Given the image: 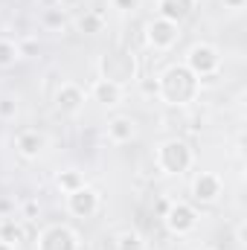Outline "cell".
<instances>
[{
    "label": "cell",
    "mask_w": 247,
    "mask_h": 250,
    "mask_svg": "<svg viewBox=\"0 0 247 250\" xmlns=\"http://www.w3.org/2000/svg\"><path fill=\"white\" fill-rule=\"evenodd\" d=\"M62 6H76V3H82V0H59Z\"/></svg>",
    "instance_id": "f1b7e54d"
},
{
    "label": "cell",
    "mask_w": 247,
    "mask_h": 250,
    "mask_svg": "<svg viewBox=\"0 0 247 250\" xmlns=\"http://www.w3.org/2000/svg\"><path fill=\"white\" fill-rule=\"evenodd\" d=\"M221 195V178L212 172H201L192 181V201L195 204H215Z\"/></svg>",
    "instance_id": "9c48e42d"
},
{
    "label": "cell",
    "mask_w": 247,
    "mask_h": 250,
    "mask_svg": "<svg viewBox=\"0 0 247 250\" xmlns=\"http://www.w3.org/2000/svg\"><path fill=\"white\" fill-rule=\"evenodd\" d=\"M38 250H79V236L67 224H53L38 236Z\"/></svg>",
    "instance_id": "52a82bcc"
},
{
    "label": "cell",
    "mask_w": 247,
    "mask_h": 250,
    "mask_svg": "<svg viewBox=\"0 0 247 250\" xmlns=\"http://www.w3.org/2000/svg\"><path fill=\"white\" fill-rule=\"evenodd\" d=\"M145 38H148V44L154 47V50H172L175 47V41H178V23H172V21H166V18H154V21H148V26H145Z\"/></svg>",
    "instance_id": "ba28073f"
},
{
    "label": "cell",
    "mask_w": 247,
    "mask_h": 250,
    "mask_svg": "<svg viewBox=\"0 0 247 250\" xmlns=\"http://www.w3.org/2000/svg\"><path fill=\"white\" fill-rule=\"evenodd\" d=\"M56 105H59L62 114H79L82 105H84V90L79 84L67 82V84L59 87V93H56Z\"/></svg>",
    "instance_id": "8fae6325"
},
{
    "label": "cell",
    "mask_w": 247,
    "mask_h": 250,
    "mask_svg": "<svg viewBox=\"0 0 247 250\" xmlns=\"http://www.w3.org/2000/svg\"><path fill=\"white\" fill-rule=\"evenodd\" d=\"M67 212L76 218H93L99 212V192L90 189L87 184L79 187L76 192H70L67 195Z\"/></svg>",
    "instance_id": "8992f818"
},
{
    "label": "cell",
    "mask_w": 247,
    "mask_h": 250,
    "mask_svg": "<svg viewBox=\"0 0 247 250\" xmlns=\"http://www.w3.org/2000/svg\"><path fill=\"white\" fill-rule=\"evenodd\" d=\"M56 187L62 189L64 195H70V192H76L79 187H84V178H82L79 169H64V172H59V178H56Z\"/></svg>",
    "instance_id": "2e32d148"
},
{
    "label": "cell",
    "mask_w": 247,
    "mask_h": 250,
    "mask_svg": "<svg viewBox=\"0 0 247 250\" xmlns=\"http://www.w3.org/2000/svg\"><path fill=\"white\" fill-rule=\"evenodd\" d=\"M140 93H143V96H160L157 79H140Z\"/></svg>",
    "instance_id": "7402d4cb"
},
{
    "label": "cell",
    "mask_w": 247,
    "mask_h": 250,
    "mask_svg": "<svg viewBox=\"0 0 247 250\" xmlns=\"http://www.w3.org/2000/svg\"><path fill=\"white\" fill-rule=\"evenodd\" d=\"M157 84H160V99L166 105H172V108H181V105L195 102L198 93H201V79L186 64H172L157 79Z\"/></svg>",
    "instance_id": "6da1fadb"
},
{
    "label": "cell",
    "mask_w": 247,
    "mask_h": 250,
    "mask_svg": "<svg viewBox=\"0 0 247 250\" xmlns=\"http://www.w3.org/2000/svg\"><path fill=\"white\" fill-rule=\"evenodd\" d=\"M117 250H145V242H143V236H140V233L125 230L123 236L117 239Z\"/></svg>",
    "instance_id": "d6986e66"
},
{
    "label": "cell",
    "mask_w": 247,
    "mask_h": 250,
    "mask_svg": "<svg viewBox=\"0 0 247 250\" xmlns=\"http://www.w3.org/2000/svg\"><path fill=\"white\" fill-rule=\"evenodd\" d=\"M114 6H117V9H123V12H131V9L137 6V0H114Z\"/></svg>",
    "instance_id": "d4e9b609"
},
{
    "label": "cell",
    "mask_w": 247,
    "mask_h": 250,
    "mask_svg": "<svg viewBox=\"0 0 247 250\" xmlns=\"http://www.w3.org/2000/svg\"><path fill=\"white\" fill-rule=\"evenodd\" d=\"M99 79H108L114 84H128L131 79H137V59L128 53V50H114V53H105L99 59Z\"/></svg>",
    "instance_id": "3957f363"
},
{
    "label": "cell",
    "mask_w": 247,
    "mask_h": 250,
    "mask_svg": "<svg viewBox=\"0 0 247 250\" xmlns=\"http://www.w3.org/2000/svg\"><path fill=\"white\" fill-rule=\"evenodd\" d=\"M189 166H192V148H189L186 140L172 137V140L160 143V148H157V169L163 175H184Z\"/></svg>",
    "instance_id": "7a4b0ae2"
},
{
    "label": "cell",
    "mask_w": 247,
    "mask_h": 250,
    "mask_svg": "<svg viewBox=\"0 0 247 250\" xmlns=\"http://www.w3.org/2000/svg\"><path fill=\"white\" fill-rule=\"evenodd\" d=\"M192 9H195V0H157V18H166L178 26L192 15Z\"/></svg>",
    "instance_id": "7c38bea8"
},
{
    "label": "cell",
    "mask_w": 247,
    "mask_h": 250,
    "mask_svg": "<svg viewBox=\"0 0 247 250\" xmlns=\"http://www.w3.org/2000/svg\"><path fill=\"white\" fill-rule=\"evenodd\" d=\"M18 59H21L18 41H12V38H0V70L15 67V62H18Z\"/></svg>",
    "instance_id": "e0dca14e"
},
{
    "label": "cell",
    "mask_w": 247,
    "mask_h": 250,
    "mask_svg": "<svg viewBox=\"0 0 247 250\" xmlns=\"http://www.w3.org/2000/svg\"><path fill=\"white\" fill-rule=\"evenodd\" d=\"M134 134H137V125H134L131 117H114V120L108 123V140H111V143H117V146L131 143V140H134Z\"/></svg>",
    "instance_id": "9a60e30c"
},
{
    "label": "cell",
    "mask_w": 247,
    "mask_h": 250,
    "mask_svg": "<svg viewBox=\"0 0 247 250\" xmlns=\"http://www.w3.org/2000/svg\"><path fill=\"white\" fill-rule=\"evenodd\" d=\"M90 99L93 102H99V105H120L123 102V87L120 84H114V82H108V79H96L93 84H90Z\"/></svg>",
    "instance_id": "4fadbf2b"
},
{
    "label": "cell",
    "mask_w": 247,
    "mask_h": 250,
    "mask_svg": "<svg viewBox=\"0 0 247 250\" xmlns=\"http://www.w3.org/2000/svg\"><path fill=\"white\" fill-rule=\"evenodd\" d=\"M44 146H47V137H44L38 128H23V131H18V137H15V148H18V154L26 157V160H35V157L44 151Z\"/></svg>",
    "instance_id": "30bf717a"
},
{
    "label": "cell",
    "mask_w": 247,
    "mask_h": 250,
    "mask_svg": "<svg viewBox=\"0 0 247 250\" xmlns=\"http://www.w3.org/2000/svg\"><path fill=\"white\" fill-rule=\"evenodd\" d=\"M169 204H172V201H157V212H160V218H163V212L169 209Z\"/></svg>",
    "instance_id": "83f0119b"
},
{
    "label": "cell",
    "mask_w": 247,
    "mask_h": 250,
    "mask_svg": "<svg viewBox=\"0 0 247 250\" xmlns=\"http://www.w3.org/2000/svg\"><path fill=\"white\" fill-rule=\"evenodd\" d=\"M0 250H15L12 245H6V242H0Z\"/></svg>",
    "instance_id": "f546056e"
},
{
    "label": "cell",
    "mask_w": 247,
    "mask_h": 250,
    "mask_svg": "<svg viewBox=\"0 0 247 250\" xmlns=\"http://www.w3.org/2000/svg\"><path fill=\"white\" fill-rule=\"evenodd\" d=\"M204 250H215V248H204Z\"/></svg>",
    "instance_id": "4dcf8cb0"
},
{
    "label": "cell",
    "mask_w": 247,
    "mask_h": 250,
    "mask_svg": "<svg viewBox=\"0 0 247 250\" xmlns=\"http://www.w3.org/2000/svg\"><path fill=\"white\" fill-rule=\"evenodd\" d=\"M18 114V102L12 96H0V120H15Z\"/></svg>",
    "instance_id": "44dd1931"
},
{
    "label": "cell",
    "mask_w": 247,
    "mask_h": 250,
    "mask_svg": "<svg viewBox=\"0 0 247 250\" xmlns=\"http://www.w3.org/2000/svg\"><path fill=\"white\" fill-rule=\"evenodd\" d=\"M245 3H247V0H224V6H227V9H245Z\"/></svg>",
    "instance_id": "4316f807"
},
{
    "label": "cell",
    "mask_w": 247,
    "mask_h": 250,
    "mask_svg": "<svg viewBox=\"0 0 247 250\" xmlns=\"http://www.w3.org/2000/svg\"><path fill=\"white\" fill-rule=\"evenodd\" d=\"M102 26H105V21H102L99 12H84V15L79 18V29H82L84 35H96V32H102Z\"/></svg>",
    "instance_id": "ac0fdd59"
},
{
    "label": "cell",
    "mask_w": 247,
    "mask_h": 250,
    "mask_svg": "<svg viewBox=\"0 0 247 250\" xmlns=\"http://www.w3.org/2000/svg\"><path fill=\"white\" fill-rule=\"evenodd\" d=\"M163 224H166V230H169L172 236H189V233L198 227V212H195L192 204L175 201V204H169V209L163 212Z\"/></svg>",
    "instance_id": "5b68a950"
},
{
    "label": "cell",
    "mask_w": 247,
    "mask_h": 250,
    "mask_svg": "<svg viewBox=\"0 0 247 250\" xmlns=\"http://www.w3.org/2000/svg\"><path fill=\"white\" fill-rule=\"evenodd\" d=\"M12 209H15L12 201H0V215H12Z\"/></svg>",
    "instance_id": "484cf974"
},
{
    "label": "cell",
    "mask_w": 247,
    "mask_h": 250,
    "mask_svg": "<svg viewBox=\"0 0 247 250\" xmlns=\"http://www.w3.org/2000/svg\"><path fill=\"white\" fill-rule=\"evenodd\" d=\"M23 221H32L35 215H38V201H23Z\"/></svg>",
    "instance_id": "603a6c76"
},
{
    "label": "cell",
    "mask_w": 247,
    "mask_h": 250,
    "mask_svg": "<svg viewBox=\"0 0 247 250\" xmlns=\"http://www.w3.org/2000/svg\"><path fill=\"white\" fill-rule=\"evenodd\" d=\"M64 9L62 6H53V9H44V15H41V23L47 26V29H62L64 26Z\"/></svg>",
    "instance_id": "ffe728a7"
},
{
    "label": "cell",
    "mask_w": 247,
    "mask_h": 250,
    "mask_svg": "<svg viewBox=\"0 0 247 250\" xmlns=\"http://www.w3.org/2000/svg\"><path fill=\"white\" fill-rule=\"evenodd\" d=\"M18 50H21V56H35V53H38V44H35V41H21Z\"/></svg>",
    "instance_id": "cb8c5ba5"
},
{
    "label": "cell",
    "mask_w": 247,
    "mask_h": 250,
    "mask_svg": "<svg viewBox=\"0 0 247 250\" xmlns=\"http://www.w3.org/2000/svg\"><path fill=\"white\" fill-rule=\"evenodd\" d=\"M186 67L198 76V79H212L221 67V56L212 44H195L189 53H186Z\"/></svg>",
    "instance_id": "277c9868"
},
{
    "label": "cell",
    "mask_w": 247,
    "mask_h": 250,
    "mask_svg": "<svg viewBox=\"0 0 247 250\" xmlns=\"http://www.w3.org/2000/svg\"><path fill=\"white\" fill-rule=\"evenodd\" d=\"M0 242L6 245H21L26 242V224L23 218H15V215H0Z\"/></svg>",
    "instance_id": "5bb4252c"
}]
</instances>
